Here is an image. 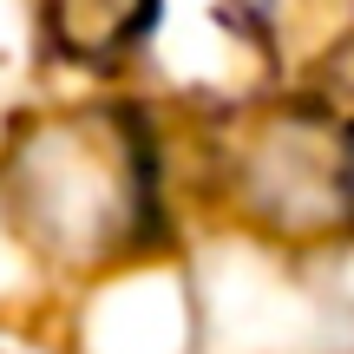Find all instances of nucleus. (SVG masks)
<instances>
[{
  "label": "nucleus",
  "instance_id": "1",
  "mask_svg": "<svg viewBox=\"0 0 354 354\" xmlns=\"http://www.w3.org/2000/svg\"><path fill=\"white\" fill-rule=\"evenodd\" d=\"M105 125H59L20 158L13 197L39 243L59 256H92L125 230L131 216V165L118 138H99Z\"/></svg>",
  "mask_w": 354,
  "mask_h": 354
},
{
  "label": "nucleus",
  "instance_id": "2",
  "mask_svg": "<svg viewBox=\"0 0 354 354\" xmlns=\"http://www.w3.org/2000/svg\"><path fill=\"white\" fill-rule=\"evenodd\" d=\"M158 0H53V39L66 53H112L145 33Z\"/></svg>",
  "mask_w": 354,
  "mask_h": 354
}]
</instances>
